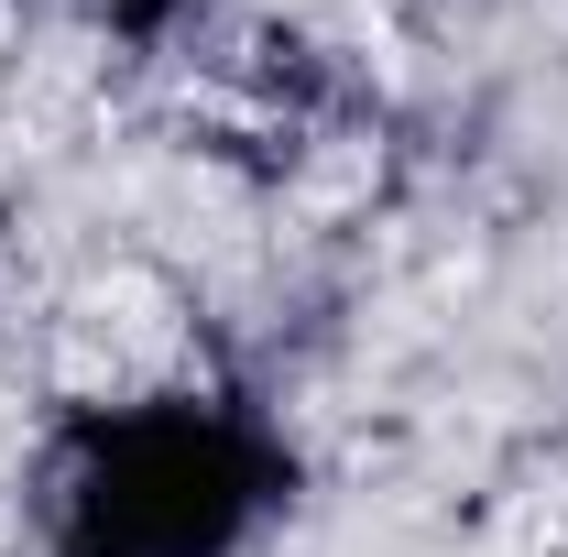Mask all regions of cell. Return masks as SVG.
<instances>
[{"mask_svg":"<svg viewBox=\"0 0 568 557\" xmlns=\"http://www.w3.org/2000/svg\"><path fill=\"white\" fill-rule=\"evenodd\" d=\"M252 503V459L219 426H132L88 492V547L77 557H209Z\"/></svg>","mask_w":568,"mask_h":557,"instance_id":"cell-1","label":"cell"},{"mask_svg":"<svg viewBox=\"0 0 568 557\" xmlns=\"http://www.w3.org/2000/svg\"><path fill=\"white\" fill-rule=\"evenodd\" d=\"M110 22H121V33H164V22H175V0H110Z\"/></svg>","mask_w":568,"mask_h":557,"instance_id":"cell-2","label":"cell"}]
</instances>
